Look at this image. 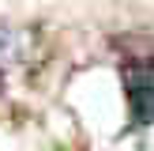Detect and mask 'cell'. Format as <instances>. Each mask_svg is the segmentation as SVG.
<instances>
[{
    "mask_svg": "<svg viewBox=\"0 0 154 151\" xmlns=\"http://www.w3.org/2000/svg\"><path fill=\"white\" fill-rule=\"evenodd\" d=\"M128 91V110L135 125H154V60H124L120 68Z\"/></svg>",
    "mask_w": 154,
    "mask_h": 151,
    "instance_id": "obj_1",
    "label": "cell"
}]
</instances>
